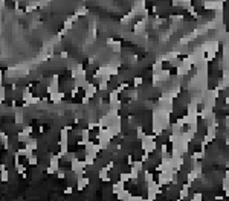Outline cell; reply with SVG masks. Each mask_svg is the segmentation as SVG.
<instances>
[{"label":"cell","mask_w":229,"mask_h":201,"mask_svg":"<svg viewBox=\"0 0 229 201\" xmlns=\"http://www.w3.org/2000/svg\"><path fill=\"white\" fill-rule=\"evenodd\" d=\"M64 192H66V194H72V187H66Z\"/></svg>","instance_id":"15"},{"label":"cell","mask_w":229,"mask_h":201,"mask_svg":"<svg viewBox=\"0 0 229 201\" xmlns=\"http://www.w3.org/2000/svg\"><path fill=\"white\" fill-rule=\"evenodd\" d=\"M144 137H145V131H144V128L139 125V126H137V129H136V139H137V140H142Z\"/></svg>","instance_id":"10"},{"label":"cell","mask_w":229,"mask_h":201,"mask_svg":"<svg viewBox=\"0 0 229 201\" xmlns=\"http://www.w3.org/2000/svg\"><path fill=\"white\" fill-rule=\"evenodd\" d=\"M119 180H122L124 183L132 181V175H130V172H128V174H127V172H119Z\"/></svg>","instance_id":"9"},{"label":"cell","mask_w":229,"mask_h":201,"mask_svg":"<svg viewBox=\"0 0 229 201\" xmlns=\"http://www.w3.org/2000/svg\"><path fill=\"white\" fill-rule=\"evenodd\" d=\"M202 198H203V197H202V194H200V192H195V194L192 195V200H194V201H200Z\"/></svg>","instance_id":"13"},{"label":"cell","mask_w":229,"mask_h":201,"mask_svg":"<svg viewBox=\"0 0 229 201\" xmlns=\"http://www.w3.org/2000/svg\"><path fill=\"white\" fill-rule=\"evenodd\" d=\"M225 102L229 104V88H228V95H226V98H225Z\"/></svg>","instance_id":"16"},{"label":"cell","mask_w":229,"mask_h":201,"mask_svg":"<svg viewBox=\"0 0 229 201\" xmlns=\"http://www.w3.org/2000/svg\"><path fill=\"white\" fill-rule=\"evenodd\" d=\"M147 21H148V18H144V20H140V21H137V23L133 25V32H135V35H140V34H144Z\"/></svg>","instance_id":"4"},{"label":"cell","mask_w":229,"mask_h":201,"mask_svg":"<svg viewBox=\"0 0 229 201\" xmlns=\"http://www.w3.org/2000/svg\"><path fill=\"white\" fill-rule=\"evenodd\" d=\"M125 189V183L122 181V180H118V181H115L113 183V186H112V192L115 194V195H118L121 191H124Z\"/></svg>","instance_id":"5"},{"label":"cell","mask_w":229,"mask_h":201,"mask_svg":"<svg viewBox=\"0 0 229 201\" xmlns=\"http://www.w3.org/2000/svg\"><path fill=\"white\" fill-rule=\"evenodd\" d=\"M86 11H87L86 8H78V9H77V15H84Z\"/></svg>","instance_id":"14"},{"label":"cell","mask_w":229,"mask_h":201,"mask_svg":"<svg viewBox=\"0 0 229 201\" xmlns=\"http://www.w3.org/2000/svg\"><path fill=\"white\" fill-rule=\"evenodd\" d=\"M164 70V60L159 58L154 64H153V73H160Z\"/></svg>","instance_id":"6"},{"label":"cell","mask_w":229,"mask_h":201,"mask_svg":"<svg viewBox=\"0 0 229 201\" xmlns=\"http://www.w3.org/2000/svg\"><path fill=\"white\" fill-rule=\"evenodd\" d=\"M223 0H203L202 6L205 9H214V11H222L223 9Z\"/></svg>","instance_id":"1"},{"label":"cell","mask_w":229,"mask_h":201,"mask_svg":"<svg viewBox=\"0 0 229 201\" xmlns=\"http://www.w3.org/2000/svg\"><path fill=\"white\" fill-rule=\"evenodd\" d=\"M2 181L3 183H8L9 181V174H8V169H6V164L5 163L2 164Z\"/></svg>","instance_id":"8"},{"label":"cell","mask_w":229,"mask_h":201,"mask_svg":"<svg viewBox=\"0 0 229 201\" xmlns=\"http://www.w3.org/2000/svg\"><path fill=\"white\" fill-rule=\"evenodd\" d=\"M99 91V88H98V85H95L93 82H89V85L86 87V90H84V96H87L89 99L92 98H95V95Z\"/></svg>","instance_id":"3"},{"label":"cell","mask_w":229,"mask_h":201,"mask_svg":"<svg viewBox=\"0 0 229 201\" xmlns=\"http://www.w3.org/2000/svg\"><path fill=\"white\" fill-rule=\"evenodd\" d=\"M118 198L119 200H125V201H132V194L128 192V191H121L119 194H118Z\"/></svg>","instance_id":"7"},{"label":"cell","mask_w":229,"mask_h":201,"mask_svg":"<svg viewBox=\"0 0 229 201\" xmlns=\"http://www.w3.org/2000/svg\"><path fill=\"white\" fill-rule=\"evenodd\" d=\"M142 82H144V79H142L140 76H136V78L133 79V85H135V87H139V85H142Z\"/></svg>","instance_id":"12"},{"label":"cell","mask_w":229,"mask_h":201,"mask_svg":"<svg viewBox=\"0 0 229 201\" xmlns=\"http://www.w3.org/2000/svg\"><path fill=\"white\" fill-rule=\"evenodd\" d=\"M112 49H113V53H119L121 52V43L119 41H115L112 44Z\"/></svg>","instance_id":"11"},{"label":"cell","mask_w":229,"mask_h":201,"mask_svg":"<svg viewBox=\"0 0 229 201\" xmlns=\"http://www.w3.org/2000/svg\"><path fill=\"white\" fill-rule=\"evenodd\" d=\"M212 114H214V108H212L211 105H208V104H202V108L199 110V119L206 121V119H209Z\"/></svg>","instance_id":"2"}]
</instances>
